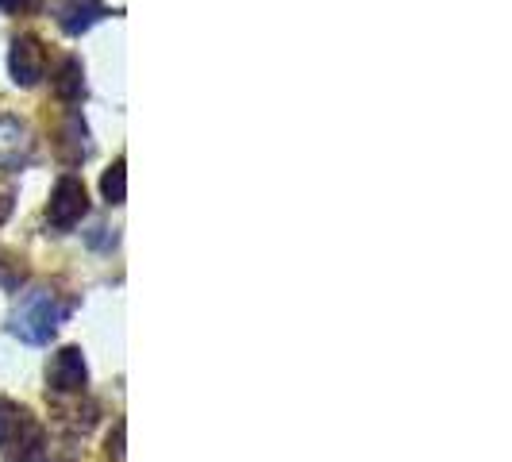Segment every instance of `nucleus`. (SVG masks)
<instances>
[{"label":"nucleus","mask_w":512,"mask_h":462,"mask_svg":"<svg viewBox=\"0 0 512 462\" xmlns=\"http://www.w3.org/2000/svg\"><path fill=\"white\" fill-rule=\"evenodd\" d=\"M20 139H24V128H20L12 116H4V120H0V166L20 170V162H24V154H20Z\"/></svg>","instance_id":"nucleus-9"},{"label":"nucleus","mask_w":512,"mask_h":462,"mask_svg":"<svg viewBox=\"0 0 512 462\" xmlns=\"http://www.w3.org/2000/svg\"><path fill=\"white\" fill-rule=\"evenodd\" d=\"M62 316H66V305L54 297L51 289H27L16 312H12V332L24 343H47L58 332Z\"/></svg>","instance_id":"nucleus-1"},{"label":"nucleus","mask_w":512,"mask_h":462,"mask_svg":"<svg viewBox=\"0 0 512 462\" xmlns=\"http://www.w3.org/2000/svg\"><path fill=\"white\" fill-rule=\"evenodd\" d=\"M47 382H51L54 393H81L85 382H89V370H85V359L77 347H62L51 359V370H47Z\"/></svg>","instance_id":"nucleus-5"},{"label":"nucleus","mask_w":512,"mask_h":462,"mask_svg":"<svg viewBox=\"0 0 512 462\" xmlns=\"http://www.w3.org/2000/svg\"><path fill=\"white\" fill-rule=\"evenodd\" d=\"M39 447H43L39 420L16 401H0V451L8 459H31Z\"/></svg>","instance_id":"nucleus-2"},{"label":"nucleus","mask_w":512,"mask_h":462,"mask_svg":"<svg viewBox=\"0 0 512 462\" xmlns=\"http://www.w3.org/2000/svg\"><path fill=\"white\" fill-rule=\"evenodd\" d=\"M43 62H47V51L35 35H20L12 39V54H8V70H12V81L16 85H35L43 77Z\"/></svg>","instance_id":"nucleus-4"},{"label":"nucleus","mask_w":512,"mask_h":462,"mask_svg":"<svg viewBox=\"0 0 512 462\" xmlns=\"http://www.w3.org/2000/svg\"><path fill=\"white\" fill-rule=\"evenodd\" d=\"M12 205H16V189L12 185H0V224L12 216Z\"/></svg>","instance_id":"nucleus-12"},{"label":"nucleus","mask_w":512,"mask_h":462,"mask_svg":"<svg viewBox=\"0 0 512 462\" xmlns=\"http://www.w3.org/2000/svg\"><path fill=\"white\" fill-rule=\"evenodd\" d=\"M128 166H124V158H116L108 170H104L101 178V193L108 205H124V197H128V174H124Z\"/></svg>","instance_id":"nucleus-10"},{"label":"nucleus","mask_w":512,"mask_h":462,"mask_svg":"<svg viewBox=\"0 0 512 462\" xmlns=\"http://www.w3.org/2000/svg\"><path fill=\"white\" fill-rule=\"evenodd\" d=\"M58 151H62V158H66L70 166L89 154V128H85V120H81V112H77V108H70V112H66V120H62Z\"/></svg>","instance_id":"nucleus-7"},{"label":"nucleus","mask_w":512,"mask_h":462,"mask_svg":"<svg viewBox=\"0 0 512 462\" xmlns=\"http://www.w3.org/2000/svg\"><path fill=\"white\" fill-rule=\"evenodd\" d=\"M51 85L62 101H77V97H85V70H81V62H77L74 54H66V58L58 62V70L51 74Z\"/></svg>","instance_id":"nucleus-8"},{"label":"nucleus","mask_w":512,"mask_h":462,"mask_svg":"<svg viewBox=\"0 0 512 462\" xmlns=\"http://www.w3.org/2000/svg\"><path fill=\"white\" fill-rule=\"evenodd\" d=\"M108 455L116 462H124V424H116V432L108 436Z\"/></svg>","instance_id":"nucleus-11"},{"label":"nucleus","mask_w":512,"mask_h":462,"mask_svg":"<svg viewBox=\"0 0 512 462\" xmlns=\"http://www.w3.org/2000/svg\"><path fill=\"white\" fill-rule=\"evenodd\" d=\"M85 212H89V193H85V185H81L74 174H66V178L54 181L51 205H47V220H51V228L70 231L74 224H81V216H85Z\"/></svg>","instance_id":"nucleus-3"},{"label":"nucleus","mask_w":512,"mask_h":462,"mask_svg":"<svg viewBox=\"0 0 512 462\" xmlns=\"http://www.w3.org/2000/svg\"><path fill=\"white\" fill-rule=\"evenodd\" d=\"M31 4H35V0H0V12H8V16H24V12H31Z\"/></svg>","instance_id":"nucleus-13"},{"label":"nucleus","mask_w":512,"mask_h":462,"mask_svg":"<svg viewBox=\"0 0 512 462\" xmlns=\"http://www.w3.org/2000/svg\"><path fill=\"white\" fill-rule=\"evenodd\" d=\"M54 16H58V27L66 35H81L93 24H101L104 16H108V8H104L101 0H58Z\"/></svg>","instance_id":"nucleus-6"}]
</instances>
